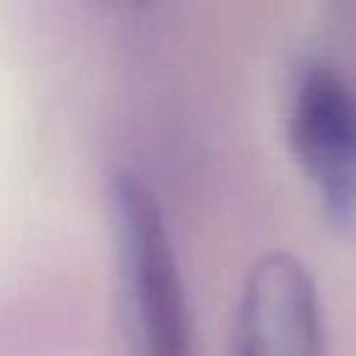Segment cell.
<instances>
[{"label": "cell", "instance_id": "1", "mask_svg": "<svg viewBox=\"0 0 356 356\" xmlns=\"http://www.w3.org/2000/svg\"><path fill=\"white\" fill-rule=\"evenodd\" d=\"M119 266L141 356H194L188 291L160 200L141 178H113Z\"/></svg>", "mask_w": 356, "mask_h": 356}, {"label": "cell", "instance_id": "2", "mask_svg": "<svg viewBox=\"0 0 356 356\" xmlns=\"http://www.w3.org/2000/svg\"><path fill=\"white\" fill-rule=\"evenodd\" d=\"M288 144L332 225H356V91L334 66L300 72L288 104Z\"/></svg>", "mask_w": 356, "mask_h": 356}, {"label": "cell", "instance_id": "3", "mask_svg": "<svg viewBox=\"0 0 356 356\" xmlns=\"http://www.w3.org/2000/svg\"><path fill=\"white\" fill-rule=\"evenodd\" d=\"M228 356H328L322 297L300 257L269 250L253 259Z\"/></svg>", "mask_w": 356, "mask_h": 356}]
</instances>
